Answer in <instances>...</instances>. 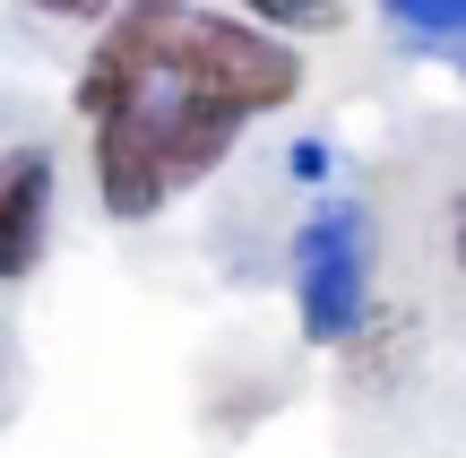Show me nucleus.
Returning a JSON list of instances; mask_svg holds the SVG:
<instances>
[{
	"label": "nucleus",
	"mask_w": 466,
	"mask_h": 458,
	"mask_svg": "<svg viewBox=\"0 0 466 458\" xmlns=\"http://www.w3.org/2000/svg\"><path fill=\"white\" fill-rule=\"evenodd\" d=\"M104 44L130 52L138 78L208 96V104H225L242 121L302 96V52L285 35H259L250 17H217V9H190V0H130Z\"/></svg>",
	"instance_id": "1"
},
{
	"label": "nucleus",
	"mask_w": 466,
	"mask_h": 458,
	"mask_svg": "<svg viewBox=\"0 0 466 458\" xmlns=\"http://www.w3.org/2000/svg\"><path fill=\"white\" fill-rule=\"evenodd\" d=\"M371 208L363 199H319L294 234V303H302V338L337 346L363 329L371 311Z\"/></svg>",
	"instance_id": "2"
},
{
	"label": "nucleus",
	"mask_w": 466,
	"mask_h": 458,
	"mask_svg": "<svg viewBox=\"0 0 466 458\" xmlns=\"http://www.w3.org/2000/svg\"><path fill=\"white\" fill-rule=\"evenodd\" d=\"M130 121H138V138H147L165 190L208 182L233 156V138H242V113H225V104H208V96H182V87H156V78L130 96Z\"/></svg>",
	"instance_id": "3"
},
{
	"label": "nucleus",
	"mask_w": 466,
	"mask_h": 458,
	"mask_svg": "<svg viewBox=\"0 0 466 458\" xmlns=\"http://www.w3.org/2000/svg\"><path fill=\"white\" fill-rule=\"evenodd\" d=\"M52 148H9L0 156V277H35V260L52 251Z\"/></svg>",
	"instance_id": "4"
},
{
	"label": "nucleus",
	"mask_w": 466,
	"mask_h": 458,
	"mask_svg": "<svg viewBox=\"0 0 466 458\" xmlns=\"http://www.w3.org/2000/svg\"><path fill=\"white\" fill-rule=\"evenodd\" d=\"M96 182H104V208H113L121 225H147L156 208L173 199L156 156H147V138H138V121H130V104L96 121Z\"/></svg>",
	"instance_id": "5"
},
{
	"label": "nucleus",
	"mask_w": 466,
	"mask_h": 458,
	"mask_svg": "<svg viewBox=\"0 0 466 458\" xmlns=\"http://www.w3.org/2000/svg\"><path fill=\"white\" fill-rule=\"evenodd\" d=\"M242 17L259 35H329L346 9H337V0H242Z\"/></svg>",
	"instance_id": "6"
},
{
	"label": "nucleus",
	"mask_w": 466,
	"mask_h": 458,
	"mask_svg": "<svg viewBox=\"0 0 466 458\" xmlns=\"http://www.w3.org/2000/svg\"><path fill=\"white\" fill-rule=\"evenodd\" d=\"M389 17H398V26H415L423 44H450V35L466 26V0H380Z\"/></svg>",
	"instance_id": "7"
},
{
	"label": "nucleus",
	"mask_w": 466,
	"mask_h": 458,
	"mask_svg": "<svg viewBox=\"0 0 466 458\" xmlns=\"http://www.w3.org/2000/svg\"><path fill=\"white\" fill-rule=\"evenodd\" d=\"M26 9H44V17H113V0H26Z\"/></svg>",
	"instance_id": "8"
}]
</instances>
